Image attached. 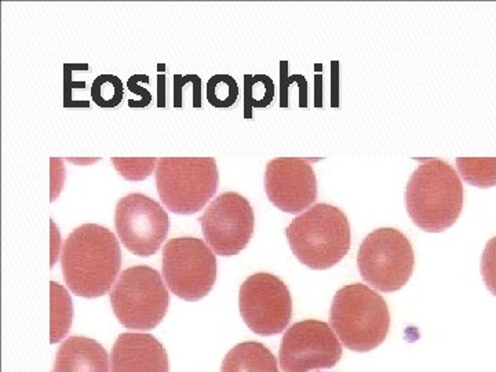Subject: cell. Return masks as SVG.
I'll use <instances>...</instances> for the list:
<instances>
[{"label": "cell", "instance_id": "cell-1", "mask_svg": "<svg viewBox=\"0 0 496 372\" xmlns=\"http://www.w3.org/2000/svg\"><path fill=\"white\" fill-rule=\"evenodd\" d=\"M64 280L75 295L94 299L115 285L122 266L116 236L97 224H84L68 236L62 245Z\"/></svg>", "mask_w": 496, "mask_h": 372}, {"label": "cell", "instance_id": "cell-2", "mask_svg": "<svg viewBox=\"0 0 496 372\" xmlns=\"http://www.w3.org/2000/svg\"><path fill=\"white\" fill-rule=\"evenodd\" d=\"M463 194L460 177L451 164L441 159H425L406 184V211L419 229L441 233L459 218Z\"/></svg>", "mask_w": 496, "mask_h": 372}, {"label": "cell", "instance_id": "cell-3", "mask_svg": "<svg viewBox=\"0 0 496 372\" xmlns=\"http://www.w3.org/2000/svg\"><path fill=\"white\" fill-rule=\"evenodd\" d=\"M292 254L309 269L325 270L350 250V224L338 207L318 203L291 221L285 229Z\"/></svg>", "mask_w": 496, "mask_h": 372}, {"label": "cell", "instance_id": "cell-4", "mask_svg": "<svg viewBox=\"0 0 496 372\" xmlns=\"http://www.w3.org/2000/svg\"><path fill=\"white\" fill-rule=\"evenodd\" d=\"M329 323L349 350L367 353L383 343L390 328L386 301L365 284L355 282L336 291Z\"/></svg>", "mask_w": 496, "mask_h": 372}, {"label": "cell", "instance_id": "cell-5", "mask_svg": "<svg viewBox=\"0 0 496 372\" xmlns=\"http://www.w3.org/2000/svg\"><path fill=\"white\" fill-rule=\"evenodd\" d=\"M219 174L214 157H160L156 184L168 211L190 215L203 210L218 189Z\"/></svg>", "mask_w": 496, "mask_h": 372}, {"label": "cell", "instance_id": "cell-6", "mask_svg": "<svg viewBox=\"0 0 496 372\" xmlns=\"http://www.w3.org/2000/svg\"><path fill=\"white\" fill-rule=\"evenodd\" d=\"M113 313L130 329L157 327L168 310L170 295L160 273L146 265L123 270L109 295Z\"/></svg>", "mask_w": 496, "mask_h": 372}, {"label": "cell", "instance_id": "cell-7", "mask_svg": "<svg viewBox=\"0 0 496 372\" xmlns=\"http://www.w3.org/2000/svg\"><path fill=\"white\" fill-rule=\"evenodd\" d=\"M415 265L412 244L394 228H379L361 243L357 268L361 279L382 292H394L411 279Z\"/></svg>", "mask_w": 496, "mask_h": 372}, {"label": "cell", "instance_id": "cell-8", "mask_svg": "<svg viewBox=\"0 0 496 372\" xmlns=\"http://www.w3.org/2000/svg\"><path fill=\"white\" fill-rule=\"evenodd\" d=\"M163 277L174 295L199 301L210 294L217 280L215 254L200 238H171L163 248Z\"/></svg>", "mask_w": 496, "mask_h": 372}, {"label": "cell", "instance_id": "cell-9", "mask_svg": "<svg viewBox=\"0 0 496 372\" xmlns=\"http://www.w3.org/2000/svg\"><path fill=\"white\" fill-rule=\"evenodd\" d=\"M238 306L247 327L264 336L283 332L292 317L290 289L271 273H255L240 285Z\"/></svg>", "mask_w": 496, "mask_h": 372}, {"label": "cell", "instance_id": "cell-10", "mask_svg": "<svg viewBox=\"0 0 496 372\" xmlns=\"http://www.w3.org/2000/svg\"><path fill=\"white\" fill-rule=\"evenodd\" d=\"M115 228L122 244L134 255L150 257L168 236L170 218L157 201L143 193H130L117 201Z\"/></svg>", "mask_w": 496, "mask_h": 372}, {"label": "cell", "instance_id": "cell-11", "mask_svg": "<svg viewBox=\"0 0 496 372\" xmlns=\"http://www.w3.org/2000/svg\"><path fill=\"white\" fill-rule=\"evenodd\" d=\"M206 243L221 257H232L251 240L255 215L250 201L236 192L217 196L200 218Z\"/></svg>", "mask_w": 496, "mask_h": 372}, {"label": "cell", "instance_id": "cell-12", "mask_svg": "<svg viewBox=\"0 0 496 372\" xmlns=\"http://www.w3.org/2000/svg\"><path fill=\"white\" fill-rule=\"evenodd\" d=\"M342 357L341 340L327 323L303 320L284 334L278 361L283 372H309L332 368Z\"/></svg>", "mask_w": 496, "mask_h": 372}, {"label": "cell", "instance_id": "cell-13", "mask_svg": "<svg viewBox=\"0 0 496 372\" xmlns=\"http://www.w3.org/2000/svg\"><path fill=\"white\" fill-rule=\"evenodd\" d=\"M265 190L278 210L298 214L316 201V174L308 159L276 157L266 166Z\"/></svg>", "mask_w": 496, "mask_h": 372}, {"label": "cell", "instance_id": "cell-14", "mask_svg": "<svg viewBox=\"0 0 496 372\" xmlns=\"http://www.w3.org/2000/svg\"><path fill=\"white\" fill-rule=\"evenodd\" d=\"M112 372H168V356L155 336L126 332L112 350Z\"/></svg>", "mask_w": 496, "mask_h": 372}, {"label": "cell", "instance_id": "cell-15", "mask_svg": "<svg viewBox=\"0 0 496 372\" xmlns=\"http://www.w3.org/2000/svg\"><path fill=\"white\" fill-rule=\"evenodd\" d=\"M55 372H109V356L97 340L69 336L58 349Z\"/></svg>", "mask_w": 496, "mask_h": 372}, {"label": "cell", "instance_id": "cell-16", "mask_svg": "<svg viewBox=\"0 0 496 372\" xmlns=\"http://www.w3.org/2000/svg\"><path fill=\"white\" fill-rule=\"evenodd\" d=\"M221 372H278L277 360L259 342H243L229 350Z\"/></svg>", "mask_w": 496, "mask_h": 372}, {"label": "cell", "instance_id": "cell-17", "mask_svg": "<svg viewBox=\"0 0 496 372\" xmlns=\"http://www.w3.org/2000/svg\"><path fill=\"white\" fill-rule=\"evenodd\" d=\"M50 299H51V343H57L68 334L72 324L71 295L58 282H50Z\"/></svg>", "mask_w": 496, "mask_h": 372}, {"label": "cell", "instance_id": "cell-18", "mask_svg": "<svg viewBox=\"0 0 496 372\" xmlns=\"http://www.w3.org/2000/svg\"><path fill=\"white\" fill-rule=\"evenodd\" d=\"M457 171L467 184L478 187L496 185L495 157H457Z\"/></svg>", "mask_w": 496, "mask_h": 372}, {"label": "cell", "instance_id": "cell-19", "mask_svg": "<svg viewBox=\"0 0 496 372\" xmlns=\"http://www.w3.org/2000/svg\"><path fill=\"white\" fill-rule=\"evenodd\" d=\"M238 96V86L229 75H215L207 83V99L218 109L233 106Z\"/></svg>", "mask_w": 496, "mask_h": 372}, {"label": "cell", "instance_id": "cell-20", "mask_svg": "<svg viewBox=\"0 0 496 372\" xmlns=\"http://www.w3.org/2000/svg\"><path fill=\"white\" fill-rule=\"evenodd\" d=\"M123 83L115 75H99L91 86L92 101L99 108H116L123 99Z\"/></svg>", "mask_w": 496, "mask_h": 372}, {"label": "cell", "instance_id": "cell-21", "mask_svg": "<svg viewBox=\"0 0 496 372\" xmlns=\"http://www.w3.org/2000/svg\"><path fill=\"white\" fill-rule=\"evenodd\" d=\"M245 108L247 116L250 117V110L254 108L264 109L273 99L274 84L271 77L265 75L245 76Z\"/></svg>", "mask_w": 496, "mask_h": 372}, {"label": "cell", "instance_id": "cell-22", "mask_svg": "<svg viewBox=\"0 0 496 372\" xmlns=\"http://www.w3.org/2000/svg\"><path fill=\"white\" fill-rule=\"evenodd\" d=\"M156 157H112L110 161L116 171L127 181H142L148 178L157 166Z\"/></svg>", "mask_w": 496, "mask_h": 372}, {"label": "cell", "instance_id": "cell-23", "mask_svg": "<svg viewBox=\"0 0 496 372\" xmlns=\"http://www.w3.org/2000/svg\"><path fill=\"white\" fill-rule=\"evenodd\" d=\"M495 241L496 238H492L488 245L487 250L483 255V265H481V270H483L484 281L487 282L488 288L491 289L492 294H496L495 291Z\"/></svg>", "mask_w": 496, "mask_h": 372}, {"label": "cell", "instance_id": "cell-24", "mask_svg": "<svg viewBox=\"0 0 496 372\" xmlns=\"http://www.w3.org/2000/svg\"><path fill=\"white\" fill-rule=\"evenodd\" d=\"M64 178V167H62V160L61 159H51V201L58 197V193L62 187V180Z\"/></svg>", "mask_w": 496, "mask_h": 372}, {"label": "cell", "instance_id": "cell-25", "mask_svg": "<svg viewBox=\"0 0 496 372\" xmlns=\"http://www.w3.org/2000/svg\"><path fill=\"white\" fill-rule=\"evenodd\" d=\"M136 82H138V76H134V77H131L129 80V89L131 91H134V93H136V94H139L141 96H146V98H150L152 99V96H150V94H149L148 91L146 90H143V89H141V87H138V84H136Z\"/></svg>", "mask_w": 496, "mask_h": 372}]
</instances>
